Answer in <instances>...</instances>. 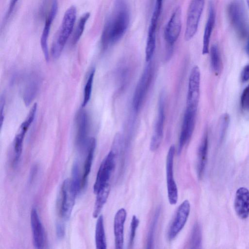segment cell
<instances>
[{"label": "cell", "instance_id": "9", "mask_svg": "<svg viewBox=\"0 0 249 249\" xmlns=\"http://www.w3.org/2000/svg\"><path fill=\"white\" fill-rule=\"evenodd\" d=\"M196 111V109L186 107L178 140V154L181 153L184 145L191 138L195 128Z\"/></svg>", "mask_w": 249, "mask_h": 249}, {"label": "cell", "instance_id": "18", "mask_svg": "<svg viewBox=\"0 0 249 249\" xmlns=\"http://www.w3.org/2000/svg\"><path fill=\"white\" fill-rule=\"evenodd\" d=\"M234 206L237 215L246 219L249 215V190L245 187L238 188L235 194Z\"/></svg>", "mask_w": 249, "mask_h": 249}, {"label": "cell", "instance_id": "19", "mask_svg": "<svg viewBox=\"0 0 249 249\" xmlns=\"http://www.w3.org/2000/svg\"><path fill=\"white\" fill-rule=\"evenodd\" d=\"M126 212L124 209H119L116 213L114 219V233L115 248L121 249L124 242V224L126 219Z\"/></svg>", "mask_w": 249, "mask_h": 249}, {"label": "cell", "instance_id": "40", "mask_svg": "<svg viewBox=\"0 0 249 249\" xmlns=\"http://www.w3.org/2000/svg\"><path fill=\"white\" fill-rule=\"evenodd\" d=\"M246 50L247 54L249 56V39L248 40L247 43L246 45Z\"/></svg>", "mask_w": 249, "mask_h": 249}, {"label": "cell", "instance_id": "31", "mask_svg": "<svg viewBox=\"0 0 249 249\" xmlns=\"http://www.w3.org/2000/svg\"><path fill=\"white\" fill-rule=\"evenodd\" d=\"M95 70L90 71L84 89V97L82 106L85 107L89 101L91 95Z\"/></svg>", "mask_w": 249, "mask_h": 249}, {"label": "cell", "instance_id": "39", "mask_svg": "<svg viewBox=\"0 0 249 249\" xmlns=\"http://www.w3.org/2000/svg\"><path fill=\"white\" fill-rule=\"evenodd\" d=\"M0 126L1 127L2 125L3 120H4V109L5 106V100L4 98L2 96L0 98Z\"/></svg>", "mask_w": 249, "mask_h": 249}, {"label": "cell", "instance_id": "26", "mask_svg": "<svg viewBox=\"0 0 249 249\" xmlns=\"http://www.w3.org/2000/svg\"><path fill=\"white\" fill-rule=\"evenodd\" d=\"M25 133L19 131L17 134L13 142V150H14V164H16L18 162L22 151L23 142Z\"/></svg>", "mask_w": 249, "mask_h": 249}, {"label": "cell", "instance_id": "4", "mask_svg": "<svg viewBox=\"0 0 249 249\" xmlns=\"http://www.w3.org/2000/svg\"><path fill=\"white\" fill-rule=\"evenodd\" d=\"M205 0H192L189 7L184 38L188 41L197 32L204 6Z\"/></svg>", "mask_w": 249, "mask_h": 249}, {"label": "cell", "instance_id": "25", "mask_svg": "<svg viewBox=\"0 0 249 249\" xmlns=\"http://www.w3.org/2000/svg\"><path fill=\"white\" fill-rule=\"evenodd\" d=\"M95 244L98 249H106L107 242L103 216L100 215L97 220L95 228Z\"/></svg>", "mask_w": 249, "mask_h": 249}, {"label": "cell", "instance_id": "33", "mask_svg": "<svg viewBox=\"0 0 249 249\" xmlns=\"http://www.w3.org/2000/svg\"><path fill=\"white\" fill-rule=\"evenodd\" d=\"M139 220L135 215H133L132 216L130 224V231L128 244L129 248H132L133 246L136 232L139 226Z\"/></svg>", "mask_w": 249, "mask_h": 249}, {"label": "cell", "instance_id": "16", "mask_svg": "<svg viewBox=\"0 0 249 249\" xmlns=\"http://www.w3.org/2000/svg\"><path fill=\"white\" fill-rule=\"evenodd\" d=\"M30 222L33 245L36 249H42L45 243V234L36 208H33L31 211Z\"/></svg>", "mask_w": 249, "mask_h": 249}, {"label": "cell", "instance_id": "24", "mask_svg": "<svg viewBox=\"0 0 249 249\" xmlns=\"http://www.w3.org/2000/svg\"><path fill=\"white\" fill-rule=\"evenodd\" d=\"M109 191L110 185L108 183L102 187L96 194V197L93 212V216L94 218L99 216L107 200Z\"/></svg>", "mask_w": 249, "mask_h": 249}, {"label": "cell", "instance_id": "15", "mask_svg": "<svg viewBox=\"0 0 249 249\" xmlns=\"http://www.w3.org/2000/svg\"><path fill=\"white\" fill-rule=\"evenodd\" d=\"M163 0H156L151 18L146 40V47L149 50L156 48L157 26L161 13Z\"/></svg>", "mask_w": 249, "mask_h": 249}, {"label": "cell", "instance_id": "11", "mask_svg": "<svg viewBox=\"0 0 249 249\" xmlns=\"http://www.w3.org/2000/svg\"><path fill=\"white\" fill-rule=\"evenodd\" d=\"M230 20L237 34L241 37L247 33V25L244 11L240 4L237 2L231 3L228 8Z\"/></svg>", "mask_w": 249, "mask_h": 249}, {"label": "cell", "instance_id": "23", "mask_svg": "<svg viewBox=\"0 0 249 249\" xmlns=\"http://www.w3.org/2000/svg\"><path fill=\"white\" fill-rule=\"evenodd\" d=\"M88 154L84 165V172L82 178V187H84L90 171L94 152L95 148L96 141L94 138L90 139L88 143Z\"/></svg>", "mask_w": 249, "mask_h": 249}, {"label": "cell", "instance_id": "35", "mask_svg": "<svg viewBox=\"0 0 249 249\" xmlns=\"http://www.w3.org/2000/svg\"><path fill=\"white\" fill-rule=\"evenodd\" d=\"M229 122V115L227 113L223 114L221 117L220 122V138L221 139H222L225 135L228 127Z\"/></svg>", "mask_w": 249, "mask_h": 249}, {"label": "cell", "instance_id": "8", "mask_svg": "<svg viewBox=\"0 0 249 249\" xmlns=\"http://www.w3.org/2000/svg\"><path fill=\"white\" fill-rule=\"evenodd\" d=\"M181 29V10L177 8L172 14L164 31V36L169 49H171L178 38Z\"/></svg>", "mask_w": 249, "mask_h": 249}, {"label": "cell", "instance_id": "20", "mask_svg": "<svg viewBox=\"0 0 249 249\" xmlns=\"http://www.w3.org/2000/svg\"><path fill=\"white\" fill-rule=\"evenodd\" d=\"M215 19L214 9L213 3H211L209 6V15L207 22L205 25L203 38L202 54H207L209 52V43L213 29Z\"/></svg>", "mask_w": 249, "mask_h": 249}, {"label": "cell", "instance_id": "34", "mask_svg": "<svg viewBox=\"0 0 249 249\" xmlns=\"http://www.w3.org/2000/svg\"><path fill=\"white\" fill-rule=\"evenodd\" d=\"M240 104L243 110L249 112V85L244 89L242 93Z\"/></svg>", "mask_w": 249, "mask_h": 249}, {"label": "cell", "instance_id": "3", "mask_svg": "<svg viewBox=\"0 0 249 249\" xmlns=\"http://www.w3.org/2000/svg\"><path fill=\"white\" fill-rule=\"evenodd\" d=\"M153 70L152 63L150 61L138 82L132 100L133 107L136 111L141 108L148 91L153 78Z\"/></svg>", "mask_w": 249, "mask_h": 249}, {"label": "cell", "instance_id": "22", "mask_svg": "<svg viewBox=\"0 0 249 249\" xmlns=\"http://www.w3.org/2000/svg\"><path fill=\"white\" fill-rule=\"evenodd\" d=\"M208 149V133L206 132L203 137L198 148L197 174L199 178L203 176L207 161Z\"/></svg>", "mask_w": 249, "mask_h": 249}, {"label": "cell", "instance_id": "7", "mask_svg": "<svg viewBox=\"0 0 249 249\" xmlns=\"http://www.w3.org/2000/svg\"><path fill=\"white\" fill-rule=\"evenodd\" d=\"M175 153V147L172 145L168 150L166 163L167 195L169 202L171 205L176 204L178 199V190L174 180L173 172Z\"/></svg>", "mask_w": 249, "mask_h": 249}, {"label": "cell", "instance_id": "41", "mask_svg": "<svg viewBox=\"0 0 249 249\" xmlns=\"http://www.w3.org/2000/svg\"><path fill=\"white\" fill-rule=\"evenodd\" d=\"M246 0L247 4L248 5V6L249 8V0Z\"/></svg>", "mask_w": 249, "mask_h": 249}, {"label": "cell", "instance_id": "12", "mask_svg": "<svg viewBox=\"0 0 249 249\" xmlns=\"http://www.w3.org/2000/svg\"><path fill=\"white\" fill-rule=\"evenodd\" d=\"M190 212V204L185 200L179 206L175 218L170 227L168 237L171 240L174 239L185 226Z\"/></svg>", "mask_w": 249, "mask_h": 249}, {"label": "cell", "instance_id": "6", "mask_svg": "<svg viewBox=\"0 0 249 249\" xmlns=\"http://www.w3.org/2000/svg\"><path fill=\"white\" fill-rule=\"evenodd\" d=\"M77 194L71 179H66L61 187L59 207V213L63 218L67 220L70 218Z\"/></svg>", "mask_w": 249, "mask_h": 249}, {"label": "cell", "instance_id": "29", "mask_svg": "<svg viewBox=\"0 0 249 249\" xmlns=\"http://www.w3.org/2000/svg\"><path fill=\"white\" fill-rule=\"evenodd\" d=\"M211 65L213 71L216 73L221 70V59L218 49L216 45H213L210 49Z\"/></svg>", "mask_w": 249, "mask_h": 249}, {"label": "cell", "instance_id": "27", "mask_svg": "<svg viewBox=\"0 0 249 249\" xmlns=\"http://www.w3.org/2000/svg\"><path fill=\"white\" fill-rule=\"evenodd\" d=\"M89 17L90 13L87 12L80 18L72 37L71 42L73 45L76 44L81 38Z\"/></svg>", "mask_w": 249, "mask_h": 249}, {"label": "cell", "instance_id": "37", "mask_svg": "<svg viewBox=\"0 0 249 249\" xmlns=\"http://www.w3.org/2000/svg\"><path fill=\"white\" fill-rule=\"evenodd\" d=\"M56 233L57 237L59 239H61L64 237L65 234L64 225L62 223H58L56 227Z\"/></svg>", "mask_w": 249, "mask_h": 249}, {"label": "cell", "instance_id": "1", "mask_svg": "<svg viewBox=\"0 0 249 249\" xmlns=\"http://www.w3.org/2000/svg\"><path fill=\"white\" fill-rule=\"evenodd\" d=\"M130 22L127 5L124 0H117L113 13L105 24L101 35L102 47L107 49L120 40L125 34Z\"/></svg>", "mask_w": 249, "mask_h": 249}, {"label": "cell", "instance_id": "13", "mask_svg": "<svg viewBox=\"0 0 249 249\" xmlns=\"http://www.w3.org/2000/svg\"><path fill=\"white\" fill-rule=\"evenodd\" d=\"M164 104V97L161 94L159 100L158 113L154 132L150 144V148L152 151H156L159 147L162 139L165 121Z\"/></svg>", "mask_w": 249, "mask_h": 249}, {"label": "cell", "instance_id": "2", "mask_svg": "<svg viewBox=\"0 0 249 249\" xmlns=\"http://www.w3.org/2000/svg\"><path fill=\"white\" fill-rule=\"evenodd\" d=\"M76 14L77 10L74 6L70 7L65 12L60 28L52 45L51 54L53 58L57 59L61 55L73 31Z\"/></svg>", "mask_w": 249, "mask_h": 249}, {"label": "cell", "instance_id": "32", "mask_svg": "<svg viewBox=\"0 0 249 249\" xmlns=\"http://www.w3.org/2000/svg\"><path fill=\"white\" fill-rule=\"evenodd\" d=\"M72 184L77 194L82 187V178H80L78 163L74 162L72 170V178L71 179Z\"/></svg>", "mask_w": 249, "mask_h": 249}, {"label": "cell", "instance_id": "30", "mask_svg": "<svg viewBox=\"0 0 249 249\" xmlns=\"http://www.w3.org/2000/svg\"><path fill=\"white\" fill-rule=\"evenodd\" d=\"M160 208H157L153 218L152 220L149 230L147 235V248L151 249L153 248V242H154V237L155 229L158 222L160 214Z\"/></svg>", "mask_w": 249, "mask_h": 249}, {"label": "cell", "instance_id": "28", "mask_svg": "<svg viewBox=\"0 0 249 249\" xmlns=\"http://www.w3.org/2000/svg\"><path fill=\"white\" fill-rule=\"evenodd\" d=\"M202 234L200 225L196 223L193 228L189 240V248L199 249L201 246Z\"/></svg>", "mask_w": 249, "mask_h": 249}, {"label": "cell", "instance_id": "21", "mask_svg": "<svg viewBox=\"0 0 249 249\" xmlns=\"http://www.w3.org/2000/svg\"><path fill=\"white\" fill-rule=\"evenodd\" d=\"M40 85V79L36 75H32L27 80L22 93L23 99L26 106H29L37 94Z\"/></svg>", "mask_w": 249, "mask_h": 249}, {"label": "cell", "instance_id": "17", "mask_svg": "<svg viewBox=\"0 0 249 249\" xmlns=\"http://www.w3.org/2000/svg\"><path fill=\"white\" fill-rule=\"evenodd\" d=\"M77 145L81 147L88 144V135L89 129V120L88 114L84 110H81L77 115L76 119Z\"/></svg>", "mask_w": 249, "mask_h": 249}, {"label": "cell", "instance_id": "38", "mask_svg": "<svg viewBox=\"0 0 249 249\" xmlns=\"http://www.w3.org/2000/svg\"><path fill=\"white\" fill-rule=\"evenodd\" d=\"M241 78L242 82H246L249 80V65H246L243 69Z\"/></svg>", "mask_w": 249, "mask_h": 249}, {"label": "cell", "instance_id": "14", "mask_svg": "<svg viewBox=\"0 0 249 249\" xmlns=\"http://www.w3.org/2000/svg\"><path fill=\"white\" fill-rule=\"evenodd\" d=\"M58 10V0H52L51 6L46 17L45 24L40 37V45L46 61L50 59L48 38L52 23Z\"/></svg>", "mask_w": 249, "mask_h": 249}, {"label": "cell", "instance_id": "36", "mask_svg": "<svg viewBox=\"0 0 249 249\" xmlns=\"http://www.w3.org/2000/svg\"><path fill=\"white\" fill-rule=\"evenodd\" d=\"M18 0H10L8 9L6 12L5 16V19L7 20L10 17L11 14L13 13L15 7L18 2Z\"/></svg>", "mask_w": 249, "mask_h": 249}, {"label": "cell", "instance_id": "10", "mask_svg": "<svg viewBox=\"0 0 249 249\" xmlns=\"http://www.w3.org/2000/svg\"><path fill=\"white\" fill-rule=\"evenodd\" d=\"M200 72L199 68L194 67L190 72L187 96V107L197 109L200 93Z\"/></svg>", "mask_w": 249, "mask_h": 249}, {"label": "cell", "instance_id": "5", "mask_svg": "<svg viewBox=\"0 0 249 249\" xmlns=\"http://www.w3.org/2000/svg\"><path fill=\"white\" fill-rule=\"evenodd\" d=\"M116 155L111 149L103 160L99 167L93 185V192L96 194L106 184L108 183L116 165Z\"/></svg>", "mask_w": 249, "mask_h": 249}]
</instances>
